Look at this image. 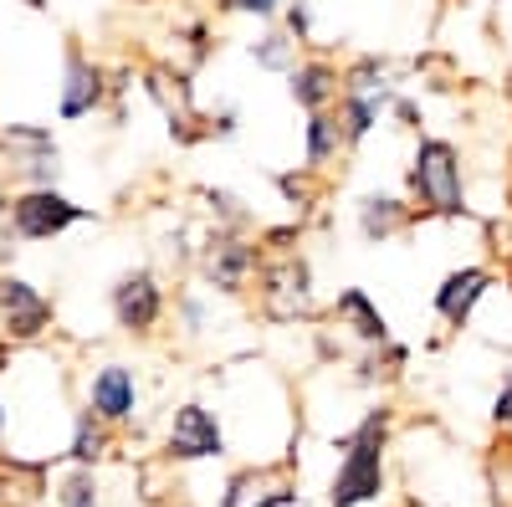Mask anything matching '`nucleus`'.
<instances>
[{
	"label": "nucleus",
	"mask_w": 512,
	"mask_h": 507,
	"mask_svg": "<svg viewBox=\"0 0 512 507\" xmlns=\"http://www.w3.org/2000/svg\"><path fill=\"white\" fill-rule=\"evenodd\" d=\"M354 154L349 149V134H344V118H338V108H323V113H308L303 123V164L318 169V175H328V169Z\"/></svg>",
	"instance_id": "17"
},
{
	"label": "nucleus",
	"mask_w": 512,
	"mask_h": 507,
	"mask_svg": "<svg viewBox=\"0 0 512 507\" xmlns=\"http://www.w3.org/2000/svg\"><path fill=\"white\" fill-rule=\"evenodd\" d=\"M103 93H108L103 67H98L93 57H82V52L72 47V52H67V77H62V98H57V113H62L67 123H77V118H88V113L103 103Z\"/></svg>",
	"instance_id": "16"
},
{
	"label": "nucleus",
	"mask_w": 512,
	"mask_h": 507,
	"mask_svg": "<svg viewBox=\"0 0 512 507\" xmlns=\"http://www.w3.org/2000/svg\"><path fill=\"white\" fill-rule=\"evenodd\" d=\"M492 426H512V369H502V385H497V395H492Z\"/></svg>",
	"instance_id": "27"
},
{
	"label": "nucleus",
	"mask_w": 512,
	"mask_h": 507,
	"mask_svg": "<svg viewBox=\"0 0 512 507\" xmlns=\"http://www.w3.org/2000/svg\"><path fill=\"white\" fill-rule=\"evenodd\" d=\"M210 303H216V292H210L205 282H200V287H180L175 308H180L185 333H205V328H210Z\"/></svg>",
	"instance_id": "24"
},
{
	"label": "nucleus",
	"mask_w": 512,
	"mask_h": 507,
	"mask_svg": "<svg viewBox=\"0 0 512 507\" xmlns=\"http://www.w3.org/2000/svg\"><path fill=\"white\" fill-rule=\"evenodd\" d=\"M287 0H216V11L221 16H241V21H256V26H267L282 16Z\"/></svg>",
	"instance_id": "25"
},
{
	"label": "nucleus",
	"mask_w": 512,
	"mask_h": 507,
	"mask_svg": "<svg viewBox=\"0 0 512 507\" xmlns=\"http://www.w3.org/2000/svg\"><path fill=\"white\" fill-rule=\"evenodd\" d=\"M88 410L98 420H108V426H128L139 410V379L128 364H103L93 374V385H88Z\"/></svg>",
	"instance_id": "14"
},
{
	"label": "nucleus",
	"mask_w": 512,
	"mask_h": 507,
	"mask_svg": "<svg viewBox=\"0 0 512 507\" xmlns=\"http://www.w3.org/2000/svg\"><path fill=\"white\" fill-rule=\"evenodd\" d=\"M287 98L303 113L338 108V98H344V62H333L328 52H303V62L287 72Z\"/></svg>",
	"instance_id": "13"
},
{
	"label": "nucleus",
	"mask_w": 512,
	"mask_h": 507,
	"mask_svg": "<svg viewBox=\"0 0 512 507\" xmlns=\"http://www.w3.org/2000/svg\"><path fill=\"white\" fill-rule=\"evenodd\" d=\"M303 52H308V47H303V41H297L282 21H267L262 31L246 41V57L262 67V72H277V77H287L297 62H303Z\"/></svg>",
	"instance_id": "18"
},
{
	"label": "nucleus",
	"mask_w": 512,
	"mask_h": 507,
	"mask_svg": "<svg viewBox=\"0 0 512 507\" xmlns=\"http://www.w3.org/2000/svg\"><path fill=\"white\" fill-rule=\"evenodd\" d=\"M297 497V456L287 461H267V467H246L236 477H226L221 507H292Z\"/></svg>",
	"instance_id": "9"
},
{
	"label": "nucleus",
	"mask_w": 512,
	"mask_h": 507,
	"mask_svg": "<svg viewBox=\"0 0 512 507\" xmlns=\"http://www.w3.org/2000/svg\"><path fill=\"white\" fill-rule=\"evenodd\" d=\"M323 318L333 323L338 338H349L354 349H384V344L395 338V333H390V318H384V308L369 298L364 287H344V292H338V298L323 308Z\"/></svg>",
	"instance_id": "11"
},
{
	"label": "nucleus",
	"mask_w": 512,
	"mask_h": 507,
	"mask_svg": "<svg viewBox=\"0 0 512 507\" xmlns=\"http://www.w3.org/2000/svg\"><path fill=\"white\" fill-rule=\"evenodd\" d=\"M77 221H88V210L72 205L67 195H57L52 185L21 190V195L11 200V231H16L21 241H52V236H62V231L77 226Z\"/></svg>",
	"instance_id": "10"
},
{
	"label": "nucleus",
	"mask_w": 512,
	"mask_h": 507,
	"mask_svg": "<svg viewBox=\"0 0 512 507\" xmlns=\"http://www.w3.org/2000/svg\"><path fill=\"white\" fill-rule=\"evenodd\" d=\"M328 175H318V169H308V164H297V169H282V175L272 180L277 190H282V200L297 210V221H303V216H313V210L323 205V185Z\"/></svg>",
	"instance_id": "21"
},
{
	"label": "nucleus",
	"mask_w": 512,
	"mask_h": 507,
	"mask_svg": "<svg viewBox=\"0 0 512 507\" xmlns=\"http://www.w3.org/2000/svg\"><path fill=\"white\" fill-rule=\"evenodd\" d=\"M200 205H205L210 231H262L256 205H246V195H236V190H226V185H205V190H200Z\"/></svg>",
	"instance_id": "20"
},
{
	"label": "nucleus",
	"mask_w": 512,
	"mask_h": 507,
	"mask_svg": "<svg viewBox=\"0 0 512 507\" xmlns=\"http://www.w3.org/2000/svg\"><path fill=\"white\" fill-rule=\"evenodd\" d=\"M415 221H420V210H415L405 195L369 190V195L354 200V231H359L364 246H390V241H400Z\"/></svg>",
	"instance_id": "12"
},
{
	"label": "nucleus",
	"mask_w": 512,
	"mask_h": 507,
	"mask_svg": "<svg viewBox=\"0 0 512 507\" xmlns=\"http://www.w3.org/2000/svg\"><path fill=\"white\" fill-rule=\"evenodd\" d=\"M0 154H6V169L26 190L52 185L57 169H62V149H57L47 123H6V129H0Z\"/></svg>",
	"instance_id": "5"
},
{
	"label": "nucleus",
	"mask_w": 512,
	"mask_h": 507,
	"mask_svg": "<svg viewBox=\"0 0 512 507\" xmlns=\"http://www.w3.org/2000/svg\"><path fill=\"white\" fill-rule=\"evenodd\" d=\"M0 313H6V333L11 338H36L52 323V303L47 292H36L26 277H0Z\"/></svg>",
	"instance_id": "15"
},
{
	"label": "nucleus",
	"mask_w": 512,
	"mask_h": 507,
	"mask_svg": "<svg viewBox=\"0 0 512 507\" xmlns=\"http://www.w3.org/2000/svg\"><path fill=\"white\" fill-rule=\"evenodd\" d=\"M410 205L420 210V221H461L466 216V159L456 139L420 134L410 169H405Z\"/></svg>",
	"instance_id": "2"
},
{
	"label": "nucleus",
	"mask_w": 512,
	"mask_h": 507,
	"mask_svg": "<svg viewBox=\"0 0 512 507\" xmlns=\"http://www.w3.org/2000/svg\"><path fill=\"white\" fill-rule=\"evenodd\" d=\"M0 426H6V415H0Z\"/></svg>",
	"instance_id": "31"
},
{
	"label": "nucleus",
	"mask_w": 512,
	"mask_h": 507,
	"mask_svg": "<svg viewBox=\"0 0 512 507\" xmlns=\"http://www.w3.org/2000/svg\"><path fill=\"white\" fill-rule=\"evenodd\" d=\"M492 287H497V272L482 267V262H466V267H451L441 277V287L431 292V313L441 318V328L461 333L466 323L477 318V308L492 298Z\"/></svg>",
	"instance_id": "8"
},
{
	"label": "nucleus",
	"mask_w": 512,
	"mask_h": 507,
	"mask_svg": "<svg viewBox=\"0 0 512 507\" xmlns=\"http://www.w3.org/2000/svg\"><path fill=\"white\" fill-rule=\"evenodd\" d=\"M277 21H282V26H287V31H292L297 41H303L308 52L318 47V41H313V31H318V26H313V0H287Z\"/></svg>",
	"instance_id": "26"
},
{
	"label": "nucleus",
	"mask_w": 512,
	"mask_h": 507,
	"mask_svg": "<svg viewBox=\"0 0 512 507\" xmlns=\"http://www.w3.org/2000/svg\"><path fill=\"white\" fill-rule=\"evenodd\" d=\"M113 323L123 333H134V338H149L159 323H164V308H169V292L159 282V272L149 267H134V272H123L113 282Z\"/></svg>",
	"instance_id": "7"
},
{
	"label": "nucleus",
	"mask_w": 512,
	"mask_h": 507,
	"mask_svg": "<svg viewBox=\"0 0 512 507\" xmlns=\"http://www.w3.org/2000/svg\"><path fill=\"white\" fill-rule=\"evenodd\" d=\"M11 216V195H6V180H0V221Z\"/></svg>",
	"instance_id": "30"
},
{
	"label": "nucleus",
	"mask_w": 512,
	"mask_h": 507,
	"mask_svg": "<svg viewBox=\"0 0 512 507\" xmlns=\"http://www.w3.org/2000/svg\"><path fill=\"white\" fill-rule=\"evenodd\" d=\"M390 441H395V410L390 405H374L364 410L359 426L338 441V472L328 482V507H364L379 502L384 492V461H390Z\"/></svg>",
	"instance_id": "1"
},
{
	"label": "nucleus",
	"mask_w": 512,
	"mask_h": 507,
	"mask_svg": "<svg viewBox=\"0 0 512 507\" xmlns=\"http://www.w3.org/2000/svg\"><path fill=\"white\" fill-rule=\"evenodd\" d=\"M108 456V420H98L93 410L77 415V431H72V461L77 467H93V461Z\"/></svg>",
	"instance_id": "23"
},
{
	"label": "nucleus",
	"mask_w": 512,
	"mask_h": 507,
	"mask_svg": "<svg viewBox=\"0 0 512 507\" xmlns=\"http://www.w3.org/2000/svg\"><path fill=\"white\" fill-rule=\"evenodd\" d=\"M313 262L303 246L292 251H267L262 272H256V313H262L267 323L287 328V323H308L318 313V292H313Z\"/></svg>",
	"instance_id": "3"
},
{
	"label": "nucleus",
	"mask_w": 512,
	"mask_h": 507,
	"mask_svg": "<svg viewBox=\"0 0 512 507\" xmlns=\"http://www.w3.org/2000/svg\"><path fill=\"white\" fill-rule=\"evenodd\" d=\"M267 262L262 231H205L195 251V272L216 298H246L256 287V272Z\"/></svg>",
	"instance_id": "4"
},
{
	"label": "nucleus",
	"mask_w": 512,
	"mask_h": 507,
	"mask_svg": "<svg viewBox=\"0 0 512 507\" xmlns=\"http://www.w3.org/2000/svg\"><path fill=\"white\" fill-rule=\"evenodd\" d=\"M384 103H374V98H359V93H344L338 98V118H344V134H349V149H359L379 123H384Z\"/></svg>",
	"instance_id": "22"
},
{
	"label": "nucleus",
	"mask_w": 512,
	"mask_h": 507,
	"mask_svg": "<svg viewBox=\"0 0 512 507\" xmlns=\"http://www.w3.org/2000/svg\"><path fill=\"white\" fill-rule=\"evenodd\" d=\"M344 93H359V98H374V103L390 108L400 98V77H395V67L384 62V57L364 52V57H349L344 62Z\"/></svg>",
	"instance_id": "19"
},
{
	"label": "nucleus",
	"mask_w": 512,
	"mask_h": 507,
	"mask_svg": "<svg viewBox=\"0 0 512 507\" xmlns=\"http://www.w3.org/2000/svg\"><path fill=\"white\" fill-rule=\"evenodd\" d=\"M205 134H210V139H236V134H241V113H236V108H221V113H210Z\"/></svg>",
	"instance_id": "28"
},
{
	"label": "nucleus",
	"mask_w": 512,
	"mask_h": 507,
	"mask_svg": "<svg viewBox=\"0 0 512 507\" xmlns=\"http://www.w3.org/2000/svg\"><path fill=\"white\" fill-rule=\"evenodd\" d=\"M390 113L405 123V129H420V108H415V98H405V93H400V98L390 103Z\"/></svg>",
	"instance_id": "29"
},
{
	"label": "nucleus",
	"mask_w": 512,
	"mask_h": 507,
	"mask_svg": "<svg viewBox=\"0 0 512 507\" xmlns=\"http://www.w3.org/2000/svg\"><path fill=\"white\" fill-rule=\"evenodd\" d=\"M164 456L169 461H221L226 456L221 415L200 400L175 405V415H169V426H164Z\"/></svg>",
	"instance_id": "6"
}]
</instances>
